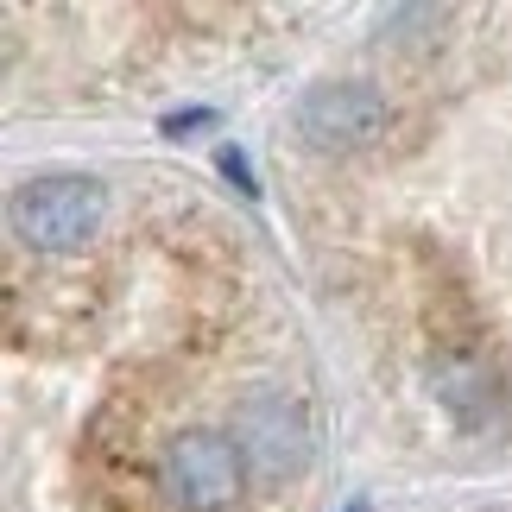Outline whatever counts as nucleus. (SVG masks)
I'll return each instance as SVG.
<instances>
[{
	"mask_svg": "<svg viewBox=\"0 0 512 512\" xmlns=\"http://www.w3.org/2000/svg\"><path fill=\"white\" fill-rule=\"evenodd\" d=\"M152 475H159V494L177 512H228L234 500H241L253 468H247L241 443H234L228 430L190 424V430H177V437H165Z\"/></svg>",
	"mask_w": 512,
	"mask_h": 512,
	"instance_id": "obj_3",
	"label": "nucleus"
},
{
	"mask_svg": "<svg viewBox=\"0 0 512 512\" xmlns=\"http://www.w3.org/2000/svg\"><path fill=\"white\" fill-rule=\"evenodd\" d=\"M342 512H373V506L367 500H342Z\"/></svg>",
	"mask_w": 512,
	"mask_h": 512,
	"instance_id": "obj_8",
	"label": "nucleus"
},
{
	"mask_svg": "<svg viewBox=\"0 0 512 512\" xmlns=\"http://www.w3.org/2000/svg\"><path fill=\"white\" fill-rule=\"evenodd\" d=\"M228 437L241 443V456L253 475L266 481H298L310 468V449H317V430H310V411L298 392L253 380L228 411Z\"/></svg>",
	"mask_w": 512,
	"mask_h": 512,
	"instance_id": "obj_2",
	"label": "nucleus"
},
{
	"mask_svg": "<svg viewBox=\"0 0 512 512\" xmlns=\"http://www.w3.org/2000/svg\"><path fill=\"white\" fill-rule=\"evenodd\" d=\"M7 222L32 253H76L108 222V184L89 177V171L26 177V184L13 190V203H7Z\"/></svg>",
	"mask_w": 512,
	"mask_h": 512,
	"instance_id": "obj_1",
	"label": "nucleus"
},
{
	"mask_svg": "<svg viewBox=\"0 0 512 512\" xmlns=\"http://www.w3.org/2000/svg\"><path fill=\"white\" fill-rule=\"evenodd\" d=\"M215 165H222V177H228V184L241 190V196L260 190V184H253V165H247V152H241V146H222V152H215Z\"/></svg>",
	"mask_w": 512,
	"mask_h": 512,
	"instance_id": "obj_6",
	"label": "nucleus"
},
{
	"mask_svg": "<svg viewBox=\"0 0 512 512\" xmlns=\"http://www.w3.org/2000/svg\"><path fill=\"white\" fill-rule=\"evenodd\" d=\"M424 392L462 437H506L512 430V392L475 348H437L424 361Z\"/></svg>",
	"mask_w": 512,
	"mask_h": 512,
	"instance_id": "obj_4",
	"label": "nucleus"
},
{
	"mask_svg": "<svg viewBox=\"0 0 512 512\" xmlns=\"http://www.w3.org/2000/svg\"><path fill=\"white\" fill-rule=\"evenodd\" d=\"M291 121H298L304 146H317V152H361L392 127V102H386V89L361 83V76H342V83L304 89Z\"/></svg>",
	"mask_w": 512,
	"mask_h": 512,
	"instance_id": "obj_5",
	"label": "nucleus"
},
{
	"mask_svg": "<svg viewBox=\"0 0 512 512\" xmlns=\"http://www.w3.org/2000/svg\"><path fill=\"white\" fill-rule=\"evenodd\" d=\"M215 108H184V114H165V133H184V127H209Z\"/></svg>",
	"mask_w": 512,
	"mask_h": 512,
	"instance_id": "obj_7",
	"label": "nucleus"
}]
</instances>
